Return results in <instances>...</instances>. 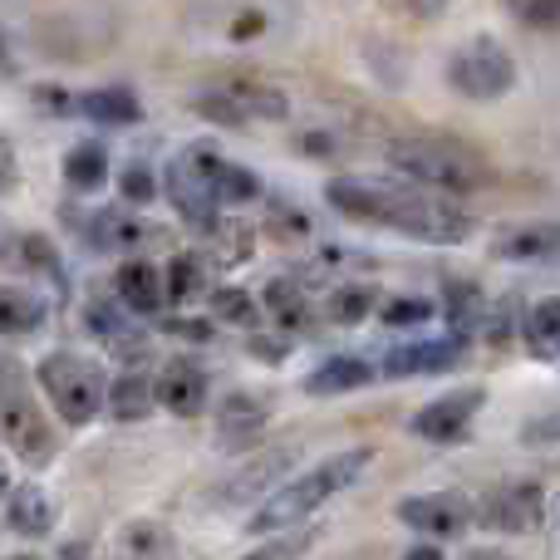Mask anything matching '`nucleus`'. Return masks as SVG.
Returning a JSON list of instances; mask_svg holds the SVG:
<instances>
[{
    "instance_id": "46",
    "label": "nucleus",
    "mask_w": 560,
    "mask_h": 560,
    "mask_svg": "<svg viewBox=\"0 0 560 560\" xmlns=\"http://www.w3.org/2000/svg\"><path fill=\"white\" fill-rule=\"evenodd\" d=\"M5 487H10V477H5V467H0V497H5Z\"/></svg>"
},
{
    "instance_id": "4",
    "label": "nucleus",
    "mask_w": 560,
    "mask_h": 560,
    "mask_svg": "<svg viewBox=\"0 0 560 560\" xmlns=\"http://www.w3.org/2000/svg\"><path fill=\"white\" fill-rule=\"evenodd\" d=\"M35 378H39V394L55 404V413L65 418L69 428H84V423H94V418L104 413L108 374H104V364H98V359L59 349V354L39 359Z\"/></svg>"
},
{
    "instance_id": "14",
    "label": "nucleus",
    "mask_w": 560,
    "mask_h": 560,
    "mask_svg": "<svg viewBox=\"0 0 560 560\" xmlns=\"http://www.w3.org/2000/svg\"><path fill=\"white\" fill-rule=\"evenodd\" d=\"M271 423V398L252 394V388H236L217 404V428H222L226 447H252L261 438V428Z\"/></svg>"
},
{
    "instance_id": "45",
    "label": "nucleus",
    "mask_w": 560,
    "mask_h": 560,
    "mask_svg": "<svg viewBox=\"0 0 560 560\" xmlns=\"http://www.w3.org/2000/svg\"><path fill=\"white\" fill-rule=\"evenodd\" d=\"M404 560H443V551H438V546H418V551H408Z\"/></svg>"
},
{
    "instance_id": "33",
    "label": "nucleus",
    "mask_w": 560,
    "mask_h": 560,
    "mask_svg": "<svg viewBox=\"0 0 560 560\" xmlns=\"http://www.w3.org/2000/svg\"><path fill=\"white\" fill-rule=\"evenodd\" d=\"M315 526H305V532H290V536H276V541H266V546H252L242 560H300L315 546Z\"/></svg>"
},
{
    "instance_id": "11",
    "label": "nucleus",
    "mask_w": 560,
    "mask_h": 560,
    "mask_svg": "<svg viewBox=\"0 0 560 560\" xmlns=\"http://www.w3.org/2000/svg\"><path fill=\"white\" fill-rule=\"evenodd\" d=\"M295 463V443H276V447H261V453L252 457L246 467H236L232 477H226L222 487H217V502L226 506H242L252 502V497H261L266 487L276 482V477H285V467Z\"/></svg>"
},
{
    "instance_id": "39",
    "label": "nucleus",
    "mask_w": 560,
    "mask_h": 560,
    "mask_svg": "<svg viewBox=\"0 0 560 560\" xmlns=\"http://www.w3.org/2000/svg\"><path fill=\"white\" fill-rule=\"evenodd\" d=\"M20 183V163H15V148L0 138V192H10V187Z\"/></svg>"
},
{
    "instance_id": "7",
    "label": "nucleus",
    "mask_w": 560,
    "mask_h": 560,
    "mask_svg": "<svg viewBox=\"0 0 560 560\" xmlns=\"http://www.w3.org/2000/svg\"><path fill=\"white\" fill-rule=\"evenodd\" d=\"M487 404V388H453V394L433 398V404H423L413 413V423H408V433L423 438V443H463L467 433H472V418L482 413Z\"/></svg>"
},
{
    "instance_id": "37",
    "label": "nucleus",
    "mask_w": 560,
    "mask_h": 560,
    "mask_svg": "<svg viewBox=\"0 0 560 560\" xmlns=\"http://www.w3.org/2000/svg\"><path fill=\"white\" fill-rule=\"evenodd\" d=\"M266 30V10H242L232 25V39H256Z\"/></svg>"
},
{
    "instance_id": "22",
    "label": "nucleus",
    "mask_w": 560,
    "mask_h": 560,
    "mask_svg": "<svg viewBox=\"0 0 560 560\" xmlns=\"http://www.w3.org/2000/svg\"><path fill=\"white\" fill-rule=\"evenodd\" d=\"M158 276H163V305H167V300H173V305H187V300H197L207 285H212L207 261H202V256H192V252L173 256V261H167V271H158Z\"/></svg>"
},
{
    "instance_id": "36",
    "label": "nucleus",
    "mask_w": 560,
    "mask_h": 560,
    "mask_svg": "<svg viewBox=\"0 0 560 560\" xmlns=\"http://www.w3.org/2000/svg\"><path fill=\"white\" fill-rule=\"evenodd\" d=\"M266 232L280 236V242H300V236H310V217L300 212V207L271 202V217H266Z\"/></svg>"
},
{
    "instance_id": "16",
    "label": "nucleus",
    "mask_w": 560,
    "mask_h": 560,
    "mask_svg": "<svg viewBox=\"0 0 560 560\" xmlns=\"http://www.w3.org/2000/svg\"><path fill=\"white\" fill-rule=\"evenodd\" d=\"M55 516H59V506H55V497H49L45 487L25 482V487H15V492H10V506H5L10 532H20V536H49V532H55Z\"/></svg>"
},
{
    "instance_id": "27",
    "label": "nucleus",
    "mask_w": 560,
    "mask_h": 560,
    "mask_svg": "<svg viewBox=\"0 0 560 560\" xmlns=\"http://www.w3.org/2000/svg\"><path fill=\"white\" fill-rule=\"evenodd\" d=\"M10 261H15L20 271H35V276H49V280H65L59 252H55V242H49L45 232H20L15 256H10Z\"/></svg>"
},
{
    "instance_id": "13",
    "label": "nucleus",
    "mask_w": 560,
    "mask_h": 560,
    "mask_svg": "<svg viewBox=\"0 0 560 560\" xmlns=\"http://www.w3.org/2000/svg\"><path fill=\"white\" fill-rule=\"evenodd\" d=\"M217 98H222L226 108H232L236 118H285V94H280L276 84H266V79H256V74H246V69H226V79L212 89Z\"/></svg>"
},
{
    "instance_id": "43",
    "label": "nucleus",
    "mask_w": 560,
    "mask_h": 560,
    "mask_svg": "<svg viewBox=\"0 0 560 560\" xmlns=\"http://www.w3.org/2000/svg\"><path fill=\"white\" fill-rule=\"evenodd\" d=\"M15 242H20V232L5 222V217H0V261H10V256H15Z\"/></svg>"
},
{
    "instance_id": "30",
    "label": "nucleus",
    "mask_w": 560,
    "mask_h": 560,
    "mask_svg": "<svg viewBox=\"0 0 560 560\" xmlns=\"http://www.w3.org/2000/svg\"><path fill=\"white\" fill-rule=\"evenodd\" d=\"M374 305H378V290L364 285V280H354V285L329 290L325 315L335 319V325H359V319H369V310H374Z\"/></svg>"
},
{
    "instance_id": "1",
    "label": "nucleus",
    "mask_w": 560,
    "mask_h": 560,
    "mask_svg": "<svg viewBox=\"0 0 560 560\" xmlns=\"http://www.w3.org/2000/svg\"><path fill=\"white\" fill-rule=\"evenodd\" d=\"M325 202L335 207L349 222H369V226H388L398 236L413 242H433V246H457L472 232V217L447 197H428L413 187H394V183H374V177H335L325 187Z\"/></svg>"
},
{
    "instance_id": "34",
    "label": "nucleus",
    "mask_w": 560,
    "mask_h": 560,
    "mask_svg": "<svg viewBox=\"0 0 560 560\" xmlns=\"http://www.w3.org/2000/svg\"><path fill=\"white\" fill-rule=\"evenodd\" d=\"M118 192H124L128 207H148L158 197V177L148 163H128L124 173H118Z\"/></svg>"
},
{
    "instance_id": "48",
    "label": "nucleus",
    "mask_w": 560,
    "mask_h": 560,
    "mask_svg": "<svg viewBox=\"0 0 560 560\" xmlns=\"http://www.w3.org/2000/svg\"><path fill=\"white\" fill-rule=\"evenodd\" d=\"M10 560H39V556H10Z\"/></svg>"
},
{
    "instance_id": "9",
    "label": "nucleus",
    "mask_w": 560,
    "mask_h": 560,
    "mask_svg": "<svg viewBox=\"0 0 560 560\" xmlns=\"http://www.w3.org/2000/svg\"><path fill=\"white\" fill-rule=\"evenodd\" d=\"M207 398H212V384L197 359H167L163 374L153 378V408H167L173 418H197Z\"/></svg>"
},
{
    "instance_id": "28",
    "label": "nucleus",
    "mask_w": 560,
    "mask_h": 560,
    "mask_svg": "<svg viewBox=\"0 0 560 560\" xmlns=\"http://www.w3.org/2000/svg\"><path fill=\"white\" fill-rule=\"evenodd\" d=\"M207 305H212V315L222 319V325H242V329L261 325V305H256V295L242 285H217Z\"/></svg>"
},
{
    "instance_id": "31",
    "label": "nucleus",
    "mask_w": 560,
    "mask_h": 560,
    "mask_svg": "<svg viewBox=\"0 0 560 560\" xmlns=\"http://www.w3.org/2000/svg\"><path fill=\"white\" fill-rule=\"evenodd\" d=\"M551 252H556L551 226H522V232H512L497 246V256H506V261H546Z\"/></svg>"
},
{
    "instance_id": "12",
    "label": "nucleus",
    "mask_w": 560,
    "mask_h": 560,
    "mask_svg": "<svg viewBox=\"0 0 560 560\" xmlns=\"http://www.w3.org/2000/svg\"><path fill=\"white\" fill-rule=\"evenodd\" d=\"M463 364V335L453 339H408V345L388 349L384 374L388 378H413V374H447Z\"/></svg>"
},
{
    "instance_id": "41",
    "label": "nucleus",
    "mask_w": 560,
    "mask_h": 560,
    "mask_svg": "<svg viewBox=\"0 0 560 560\" xmlns=\"http://www.w3.org/2000/svg\"><path fill=\"white\" fill-rule=\"evenodd\" d=\"M163 329H167V335L197 339V345H202V339H212V325H197V319H163Z\"/></svg>"
},
{
    "instance_id": "47",
    "label": "nucleus",
    "mask_w": 560,
    "mask_h": 560,
    "mask_svg": "<svg viewBox=\"0 0 560 560\" xmlns=\"http://www.w3.org/2000/svg\"><path fill=\"white\" fill-rule=\"evenodd\" d=\"M477 560H506V556H477Z\"/></svg>"
},
{
    "instance_id": "17",
    "label": "nucleus",
    "mask_w": 560,
    "mask_h": 560,
    "mask_svg": "<svg viewBox=\"0 0 560 560\" xmlns=\"http://www.w3.org/2000/svg\"><path fill=\"white\" fill-rule=\"evenodd\" d=\"M369 378H374V364L359 354H329L325 364L315 369V374L305 378V394L315 398H335V394H354V388H364Z\"/></svg>"
},
{
    "instance_id": "3",
    "label": "nucleus",
    "mask_w": 560,
    "mask_h": 560,
    "mask_svg": "<svg viewBox=\"0 0 560 560\" xmlns=\"http://www.w3.org/2000/svg\"><path fill=\"white\" fill-rule=\"evenodd\" d=\"M369 447H349V453H335L329 463L310 467V472H300L295 482H285L280 492L266 502V512H256L252 532H290L295 522H305V516H315L319 506L329 502V497H339L349 482H354L359 472L369 467Z\"/></svg>"
},
{
    "instance_id": "21",
    "label": "nucleus",
    "mask_w": 560,
    "mask_h": 560,
    "mask_svg": "<svg viewBox=\"0 0 560 560\" xmlns=\"http://www.w3.org/2000/svg\"><path fill=\"white\" fill-rule=\"evenodd\" d=\"M148 232H153V226L133 222L128 212H98L94 222H89L84 242L94 246V252H133L138 242H148Z\"/></svg>"
},
{
    "instance_id": "10",
    "label": "nucleus",
    "mask_w": 560,
    "mask_h": 560,
    "mask_svg": "<svg viewBox=\"0 0 560 560\" xmlns=\"http://www.w3.org/2000/svg\"><path fill=\"white\" fill-rule=\"evenodd\" d=\"M482 522L492 526V532H512V536L536 532V526L546 522L541 482H512V487H502V492H492L482 506Z\"/></svg>"
},
{
    "instance_id": "29",
    "label": "nucleus",
    "mask_w": 560,
    "mask_h": 560,
    "mask_svg": "<svg viewBox=\"0 0 560 560\" xmlns=\"http://www.w3.org/2000/svg\"><path fill=\"white\" fill-rule=\"evenodd\" d=\"M522 335L541 359H556V345H560V305L556 300H541V305L526 310Z\"/></svg>"
},
{
    "instance_id": "8",
    "label": "nucleus",
    "mask_w": 560,
    "mask_h": 560,
    "mask_svg": "<svg viewBox=\"0 0 560 560\" xmlns=\"http://www.w3.org/2000/svg\"><path fill=\"white\" fill-rule=\"evenodd\" d=\"M398 522L418 536H433V541H447V536H463L467 522H472V506L453 492H423V497H404L398 502Z\"/></svg>"
},
{
    "instance_id": "15",
    "label": "nucleus",
    "mask_w": 560,
    "mask_h": 560,
    "mask_svg": "<svg viewBox=\"0 0 560 560\" xmlns=\"http://www.w3.org/2000/svg\"><path fill=\"white\" fill-rule=\"evenodd\" d=\"M114 290H118V310H124L128 319L133 315H158V310H163V276H158V266H148V261H124L118 266Z\"/></svg>"
},
{
    "instance_id": "23",
    "label": "nucleus",
    "mask_w": 560,
    "mask_h": 560,
    "mask_svg": "<svg viewBox=\"0 0 560 560\" xmlns=\"http://www.w3.org/2000/svg\"><path fill=\"white\" fill-rule=\"evenodd\" d=\"M65 183L74 192H98L108 183V148L104 143H74L65 158Z\"/></svg>"
},
{
    "instance_id": "38",
    "label": "nucleus",
    "mask_w": 560,
    "mask_h": 560,
    "mask_svg": "<svg viewBox=\"0 0 560 560\" xmlns=\"http://www.w3.org/2000/svg\"><path fill=\"white\" fill-rule=\"evenodd\" d=\"M522 25H536V30H551L556 25V5H516L512 10Z\"/></svg>"
},
{
    "instance_id": "35",
    "label": "nucleus",
    "mask_w": 560,
    "mask_h": 560,
    "mask_svg": "<svg viewBox=\"0 0 560 560\" xmlns=\"http://www.w3.org/2000/svg\"><path fill=\"white\" fill-rule=\"evenodd\" d=\"M433 315H438L433 300H423V295H398V300H388V305L378 310V319H384V325H394V329L423 325V319H433Z\"/></svg>"
},
{
    "instance_id": "6",
    "label": "nucleus",
    "mask_w": 560,
    "mask_h": 560,
    "mask_svg": "<svg viewBox=\"0 0 560 560\" xmlns=\"http://www.w3.org/2000/svg\"><path fill=\"white\" fill-rule=\"evenodd\" d=\"M447 84L463 98H477V104H492V98L512 94L516 84V59L506 55V45L477 35L447 59Z\"/></svg>"
},
{
    "instance_id": "26",
    "label": "nucleus",
    "mask_w": 560,
    "mask_h": 560,
    "mask_svg": "<svg viewBox=\"0 0 560 560\" xmlns=\"http://www.w3.org/2000/svg\"><path fill=\"white\" fill-rule=\"evenodd\" d=\"M124 556L128 560H173L177 536L163 522H133V526H124Z\"/></svg>"
},
{
    "instance_id": "44",
    "label": "nucleus",
    "mask_w": 560,
    "mask_h": 560,
    "mask_svg": "<svg viewBox=\"0 0 560 560\" xmlns=\"http://www.w3.org/2000/svg\"><path fill=\"white\" fill-rule=\"evenodd\" d=\"M305 148H310V158H329V148H335V143H329V138H319V133H310Z\"/></svg>"
},
{
    "instance_id": "19",
    "label": "nucleus",
    "mask_w": 560,
    "mask_h": 560,
    "mask_svg": "<svg viewBox=\"0 0 560 560\" xmlns=\"http://www.w3.org/2000/svg\"><path fill=\"white\" fill-rule=\"evenodd\" d=\"M74 108L84 118H94V124H114V128L138 124V118H143V104H138V94H133V89H124V84L89 89V94L74 98Z\"/></svg>"
},
{
    "instance_id": "42",
    "label": "nucleus",
    "mask_w": 560,
    "mask_h": 560,
    "mask_svg": "<svg viewBox=\"0 0 560 560\" xmlns=\"http://www.w3.org/2000/svg\"><path fill=\"white\" fill-rule=\"evenodd\" d=\"M252 349L256 359H261V364H280V359H285V345H280V339H261V335H252Z\"/></svg>"
},
{
    "instance_id": "40",
    "label": "nucleus",
    "mask_w": 560,
    "mask_h": 560,
    "mask_svg": "<svg viewBox=\"0 0 560 560\" xmlns=\"http://www.w3.org/2000/svg\"><path fill=\"white\" fill-rule=\"evenodd\" d=\"M35 104L49 108V114H69V108H74V98H69L65 89H49L45 84V89H35Z\"/></svg>"
},
{
    "instance_id": "2",
    "label": "nucleus",
    "mask_w": 560,
    "mask_h": 560,
    "mask_svg": "<svg viewBox=\"0 0 560 560\" xmlns=\"http://www.w3.org/2000/svg\"><path fill=\"white\" fill-rule=\"evenodd\" d=\"M388 163L418 187H433L447 197H467L487 183V163L467 143L443 133H408L388 143Z\"/></svg>"
},
{
    "instance_id": "32",
    "label": "nucleus",
    "mask_w": 560,
    "mask_h": 560,
    "mask_svg": "<svg viewBox=\"0 0 560 560\" xmlns=\"http://www.w3.org/2000/svg\"><path fill=\"white\" fill-rule=\"evenodd\" d=\"M84 325L94 329L104 345H114V339H124L128 329H133V319L124 315V310L114 305V300H89V310H84Z\"/></svg>"
},
{
    "instance_id": "25",
    "label": "nucleus",
    "mask_w": 560,
    "mask_h": 560,
    "mask_svg": "<svg viewBox=\"0 0 560 560\" xmlns=\"http://www.w3.org/2000/svg\"><path fill=\"white\" fill-rule=\"evenodd\" d=\"M207 197H212V207H242V202H256V197H261V177H256L252 167L222 163V167H217V177L207 183Z\"/></svg>"
},
{
    "instance_id": "20",
    "label": "nucleus",
    "mask_w": 560,
    "mask_h": 560,
    "mask_svg": "<svg viewBox=\"0 0 560 560\" xmlns=\"http://www.w3.org/2000/svg\"><path fill=\"white\" fill-rule=\"evenodd\" d=\"M49 319V305L25 285H0V335L20 339V335H35L39 325Z\"/></svg>"
},
{
    "instance_id": "5",
    "label": "nucleus",
    "mask_w": 560,
    "mask_h": 560,
    "mask_svg": "<svg viewBox=\"0 0 560 560\" xmlns=\"http://www.w3.org/2000/svg\"><path fill=\"white\" fill-rule=\"evenodd\" d=\"M0 438L5 447H15V457H25L30 467L49 463L55 457V428L39 413L35 388H30L20 359H0Z\"/></svg>"
},
{
    "instance_id": "18",
    "label": "nucleus",
    "mask_w": 560,
    "mask_h": 560,
    "mask_svg": "<svg viewBox=\"0 0 560 560\" xmlns=\"http://www.w3.org/2000/svg\"><path fill=\"white\" fill-rule=\"evenodd\" d=\"M104 408L118 418V423H143L153 413V378H143L138 369H124V374L108 378Z\"/></svg>"
},
{
    "instance_id": "24",
    "label": "nucleus",
    "mask_w": 560,
    "mask_h": 560,
    "mask_svg": "<svg viewBox=\"0 0 560 560\" xmlns=\"http://www.w3.org/2000/svg\"><path fill=\"white\" fill-rule=\"evenodd\" d=\"M256 305H266L276 315V325L280 329H305L310 319V300H305V285H295V280H271L266 285V295L256 300Z\"/></svg>"
}]
</instances>
